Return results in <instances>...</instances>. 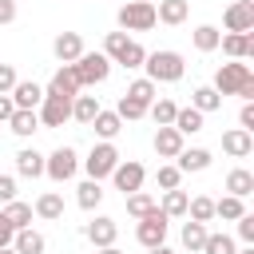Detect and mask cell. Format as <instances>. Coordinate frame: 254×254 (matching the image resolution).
<instances>
[{
  "label": "cell",
  "mask_w": 254,
  "mask_h": 254,
  "mask_svg": "<svg viewBox=\"0 0 254 254\" xmlns=\"http://www.w3.org/2000/svg\"><path fill=\"white\" fill-rule=\"evenodd\" d=\"M91 127H95V135H99L103 143H111V139L123 131V119H119L115 111H103V107H99V115L91 119Z\"/></svg>",
  "instance_id": "obj_19"
},
{
  "label": "cell",
  "mask_w": 254,
  "mask_h": 254,
  "mask_svg": "<svg viewBox=\"0 0 254 254\" xmlns=\"http://www.w3.org/2000/svg\"><path fill=\"white\" fill-rule=\"evenodd\" d=\"M218 48H222L230 60H254V36H250V32H246V36H234V32H230V36L218 40Z\"/></svg>",
  "instance_id": "obj_16"
},
{
  "label": "cell",
  "mask_w": 254,
  "mask_h": 254,
  "mask_svg": "<svg viewBox=\"0 0 254 254\" xmlns=\"http://www.w3.org/2000/svg\"><path fill=\"white\" fill-rule=\"evenodd\" d=\"M202 254H234V238L230 234H206Z\"/></svg>",
  "instance_id": "obj_39"
},
{
  "label": "cell",
  "mask_w": 254,
  "mask_h": 254,
  "mask_svg": "<svg viewBox=\"0 0 254 254\" xmlns=\"http://www.w3.org/2000/svg\"><path fill=\"white\" fill-rule=\"evenodd\" d=\"M218 40H222V32H218L214 24L194 28V48H198V52H214V48H218Z\"/></svg>",
  "instance_id": "obj_34"
},
{
  "label": "cell",
  "mask_w": 254,
  "mask_h": 254,
  "mask_svg": "<svg viewBox=\"0 0 254 254\" xmlns=\"http://www.w3.org/2000/svg\"><path fill=\"white\" fill-rule=\"evenodd\" d=\"M111 179H115V187H119L123 194H135V190H143L147 171H143V163H119V167L111 171Z\"/></svg>",
  "instance_id": "obj_11"
},
{
  "label": "cell",
  "mask_w": 254,
  "mask_h": 254,
  "mask_svg": "<svg viewBox=\"0 0 254 254\" xmlns=\"http://www.w3.org/2000/svg\"><path fill=\"white\" fill-rule=\"evenodd\" d=\"M115 115L127 123V119H143L147 115V103H139V99H131V95H123L119 99V107H115Z\"/></svg>",
  "instance_id": "obj_38"
},
{
  "label": "cell",
  "mask_w": 254,
  "mask_h": 254,
  "mask_svg": "<svg viewBox=\"0 0 254 254\" xmlns=\"http://www.w3.org/2000/svg\"><path fill=\"white\" fill-rule=\"evenodd\" d=\"M143 67H147V79H151L155 87H159V83H175V79H183V71H187L183 56H179V52H171V48L151 52V56L143 60Z\"/></svg>",
  "instance_id": "obj_2"
},
{
  "label": "cell",
  "mask_w": 254,
  "mask_h": 254,
  "mask_svg": "<svg viewBox=\"0 0 254 254\" xmlns=\"http://www.w3.org/2000/svg\"><path fill=\"white\" fill-rule=\"evenodd\" d=\"M119 28L123 32H151L159 20H155V4L151 0H127L123 8H119Z\"/></svg>",
  "instance_id": "obj_3"
},
{
  "label": "cell",
  "mask_w": 254,
  "mask_h": 254,
  "mask_svg": "<svg viewBox=\"0 0 254 254\" xmlns=\"http://www.w3.org/2000/svg\"><path fill=\"white\" fill-rule=\"evenodd\" d=\"M190 107H194V111H202V115H206V111H218V107H222V95H218L214 87H194Z\"/></svg>",
  "instance_id": "obj_29"
},
{
  "label": "cell",
  "mask_w": 254,
  "mask_h": 254,
  "mask_svg": "<svg viewBox=\"0 0 254 254\" xmlns=\"http://www.w3.org/2000/svg\"><path fill=\"white\" fill-rule=\"evenodd\" d=\"M0 254H16V250H12V246H4V250H0Z\"/></svg>",
  "instance_id": "obj_54"
},
{
  "label": "cell",
  "mask_w": 254,
  "mask_h": 254,
  "mask_svg": "<svg viewBox=\"0 0 254 254\" xmlns=\"http://www.w3.org/2000/svg\"><path fill=\"white\" fill-rule=\"evenodd\" d=\"M155 151H159V159H175L183 151V135L175 127H159L155 131Z\"/></svg>",
  "instance_id": "obj_18"
},
{
  "label": "cell",
  "mask_w": 254,
  "mask_h": 254,
  "mask_svg": "<svg viewBox=\"0 0 254 254\" xmlns=\"http://www.w3.org/2000/svg\"><path fill=\"white\" fill-rule=\"evenodd\" d=\"M238 123H242V131H254V103H242V111H238Z\"/></svg>",
  "instance_id": "obj_47"
},
{
  "label": "cell",
  "mask_w": 254,
  "mask_h": 254,
  "mask_svg": "<svg viewBox=\"0 0 254 254\" xmlns=\"http://www.w3.org/2000/svg\"><path fill=\"white\" fill-rule=\"evenodd\" d=\"M218 95H242L246 103L254 99V71H250V64H242V60H234V64H222L218 71H214V83H210Z\"/></svg>",
  "instance_id": "obj_1"
},
{
  "label": "cell",
  "mask_w": 254,
  "mask_h": 254,
  "mask_svg": "<svg viewBox=\"0 0 254 254\" xmlns=\"http://www.w3.org/2000/svg\"><path fill=\"white\" fill-rule=\"evenodd\" d=\"M40 123L44 127H64L67 119H71V99H60V95H44V103H40Z\"/></svg>",
  "instance_id": "obj_9"
},
{
  "label": "cell",
  "mask_w": 254,
  "mask_h": 254,
  "mask_svg": "<svg viewBox=\"0 0 254 254\" xmlns=\"http://www.w3.org/2000/svg\"><path fill=\"white\" fill-rule=\"evenodd\" d=\"M71 71H75L79 87H95V83H103V79L111 75V60H107L103 52H83V56L71 64Z\"/></svg>",
  "instance_id": "obj_4"
},
{
  "label": "cell",
  "mask_w": 254,
  "mask_h": 254,
  "mask_svg": "<svg viewBox=\"0 0 254 254\" xmlns=\"http://www.w3.org/2000/svg\"><path fill=\"white\" fill-rule=\"evenodd\" d=\"M135 238H139L147 250H151V246H163V242H167V214H163L159 206H155L151 214H143L139 226H135Z\"/></svg>",
  "instance_id": "obj_7"
},
{
  "label": "cell",
  "mask_w": 254,
  "mask_h": 254,
  "mask_svg": "<svg viewBox=\"0 0 254 254\" xmlns=\"http://www.w3.org/2000/svg\"><path fill=\"white\" fill-rule=\"evenodd\" d=\"M0 214L12 222V230H24V226L32 222V206H28V202H16V198H12V202H4V210H0Z\"/></svg>",
  "instance_id": "obj_32"
},
{
  "label": "cell",
  "mask_w": 254,
  "mask_h": 254,
  "mask_svg": "<svg viewBox=\"0 0 254 254\" xmlns=\"http://www.w3.org/2000/svg\"><path fill=\"white\" fill-rule=\"evenodd\" d=\"M206 222H183V246L190 254H202V242H206Z\"/></svg>",
  "instance_id": "obj_28"
},
{
  "label": "cell",
  "mask_w": 254,
  "mask_h": 254,
  "mask_svg": "<svg viewBox=\"0 0 254 254\" xmlns=\"http://www.w3.org/2000/svg\"><path fill=\"white\" fill-rule=\"evenodd\" d=\"M187 16H190L187 0H159V8H155V20H163V24H183Z\"/></svg>",
  "instance_id": "obj_20"
},
{
  "label": "cell",
  "mask_w": 254,
  "mask_h": 254,
  "mask_svg": "<svg viewBox=\"0 0 254 254\" xmlns=\"http://www.w3.org/2000/svg\"><path fill=\"white\" fill-rule=\"evenodd\" d=\"M12 198H16V179L0 175V202H12Z\"/></svg>",
  "instance_id": "obj_46"
},
{
  "label": "cell",
  "mask_w": 254,
  "mask_h": 254,
  "mask_svg": "<svg viewBox=\"0 0 254 254\" xmlns=\"http://www.w3.org/2000/svg\"><path fill=\"white\" fill-rule=\"evenodd\" d=\"M123 48H127V32H107V40H103V56H107L111 64L123 56Z\"/></svg>",
  "instance_id": "obj_40"
},
{
  "label": "cell",
  "mask_w": 254,
  "mask_h": 254,
  "mask_svg": "<svg viewBox=\"0 0 254 254\" xmlns=\"http://www.w3.org/2000/svg\"><path fill=\"white\" fill-rule=\"evenodd\" d=\"M222 151H226L230 159H246V155L254 151V135H250V131H242V127H234V131H226V135H222Z\"/></svg>",
  "instance_id": "obj_15"
},
{
  "label": "cell",
  "mask_w": 254,
  "mask_h": 254,
  "mask_svg": "<svg viewBox=\"0 0 254 254\" xmlns=\"http://www.w3.org/2000/svg\"><path fill=\"white\" fill-rule=\"evenodd\" d=\"M52 52H56L60 64H75V60L83 56V40H79V32H60L56 44H52Z\"/></svg>",
  "instance_id": "obj_14"
},
{
  "label": "cell",
  "mask_w": 254,
  "mask_h": 254,
  "mask_svg": "<svg viewBox=\"0 0 254 254\" xmlns=\"http://www.w3.org/2000/svg\"><path fill=\"white\" fill-rule=\"evenodd\" d=\"M75 171H79V155H75L71 147H56V151L44 159V175H48L52 183H67Z\"/></svg>",
  "instance_id": "obj_5"
},
{
  "label": "cell",
  "mask_w": 254,
  "mask_h": 254,
  "mask_svg": "<svg viewBox=\"0 0 254 254\" xmlns=\"http://www.w3.org/2000/svg\"><path fill=\"white\" fill-rule=\"evenodd\" d=\"M36 214H40V218H48V222L64 218V198H60L56 190H44V194L36 198Z\"/></svg>",
  "instance_id": "obj_26"
},
{
  "label": "cell",
  "mask_w": 254,
  "mask_h": 254,
  "mask_svg": "<svg viewBox=\"0 0 254 254\" xmlns=\"http://www.w3.org/2000/svg\"><path fill=\"white\" fill-rule=\"evenodd\" d=\"M238 238H242L246 246H254V214H242V218H238Z\"/></svg>",
  "instance_id": "obj_44"
},
{
  "label": "cell",
  "mask_w": 254,
  "mask_h": 254,
  "mask_svg": "<svg viewBox=\"0 0 254 254\" xmlns=\"http://www.w3.org/2000/svg\"><path fill=\"white\" fill-rule=\"evenodd\" d=\"M175 111H179V103H175V99H163V95L151 99V107H147V115H151L159 127H171V123H175Z\"/></svg>",
  "instance_id": "obj_27"
},
{
  "label": "cell",
  "mask_w": 254,
  "mask_h": 254,
  "mask_svg": "<svg viewBox=\"0 0 254 254\" xmlns=\"http://www.w3.org/2000/svg\"><path fill=\"white\" fill-rule=\"evenodd\" d=\"M44 95H60V99H75V95H79V79H75L71 64H64V67L52 75V83H48Z\"/></svg>",
  "instance_id": "obj_13"
},
{
  "label": "cell",
  "mask_w": 254,
  "mask_h": 254,
  "mask_svg": "<svg viewBox=\"0 0 254 254\" xmlns=\"http://www.w3.org/2000/svg\"><path fill=\"white\" fill-rule=\"evenodd\" d=\"M187 202H190V198H187V190H167V198H163V206H159V210H163L167 218H179V214H187Z\"/></svg>",
  "instance_id": "obj_36"
},
{
  "label": "cell",
  "mask_w": 254,
  "mask_h": 254,
  "mask_svg": "<svg viewBox=\"0 0 254 254\" xmlns=\"http://www.w3.org/2000/svg\"><path fill=\"white\" fill-rule=\"evenodd\" d=\"M16 171H20L24 179H40V175H44V155L32 151V147H24V151L16 155Z\"/></svg>",
  "instance_id": "obj_22"
},
{
  "label": "cell",
  "mask_w": 254,
  "mask_h": 254,
  "mask_svg": "<svg viewBox=\"0 0 254 254\" xmlns=\"http://www.w3.org/2000/svg\"><path fill=\"white\" fill-rule=\"evenodd\" d=\"M99 254H123V250H119V246H103Z\"/></svg>",
  "instance_id": "obj_52"
},
{
  "label": "cell",
  "mask_w": 254,
  "mask_h": 254,
  "mask_svg": "<svg viewBox=\"0 0 254 254\" xmlns=\"http://www.w3.org/2000/svg\"><path fill=\"white\" fill-rule=\"evenodd\" d=\"M143 60H147V52H143V44H135V40H127V48H123V56H119L115 64H123V67H143Z\"/></svg>",
  "instance_id": "obj_41"
},
{
  "label": "cell",
  "mask_w": 254,
  "mask_h": 254,
  "mask_svg": "<svg viewBox=\"0 0 254 254\" xmlns=\"http://www.w3.org/2000/svg\"><path fill=\"white\" fill-rule=\"evenodd\" d=\"M16 20V0H0V24H12Z\"/></svg>",
  "instance_id": "obj_49"
},
{
  "label": "cell",
  "mask_w": 254,
  "mask_h": 254,
  "mask_svg": "<svg viewBox=\"0 0 254 254\" xmlns=\"http://www.w3.org/2000/svg\"><path fill=\"white\" fill-rule=\"evenodd\" d=\"M226 32H234V36L254 32V0H234L226 8Z\"/></svg>",
  "instance_id": "obj_8"
},
{
  "label": "cell",
  "mask_w": 254,
  "mask_h": 254,
  "mask_svg": "<svg viewBox=\"0 0 254 254\" xmlns=\"http://www.w3.org/2000/svg\"><path fill=\"white\" fill-rule=\"evenodd\" d=\"M123 198H127V214H131V218H143V214H151V210H155V198H151L147 190L123 194Z\"/></svg>",
  "instance_id": "obj_33"
},
{
  "label": "cell",
  "mask_w": 254,
  "mask_h": 254,
  "mask_svg": "<svg viewBox=\"0 0 254 254\" xmlns=\"http://www.w3.org/2000/svg\"><path fill=\"white\" fill-rule=\"evenodd\" d=\"M175 159H179L175 167H179V171H187V175H190V171H206V167H210V151H206V147H183Z\"/></svg>",
  "instance_id": "obj_17"
},
{
  "label": "cell",
  "mask_w": 254,
  "mask_h": 254,
  "mask_svg": "<svg viewBox=\"0 0 254 254\" xmlns=\"http://www.w3.org/2000/svg\"><path fill=\"white\" fill-rule=\"evenodd\" d=\"M75 202H79L83 210H95V206L103 202V190H99V183H95V179L79 183V187H75Z\"/></svg>",
  "instance_id": "obj_30"
},
{
  "label": "cell",
  "mask_w": 254,
  "mask_h": 254,
  "mask_svg": "<svg viewBox=\"0 0 254 254\" xmlns=\"http://www.w3.org/2000/svg\"><path fill=\"white\" fill-rule=\"evenodd\" d=\"M151 254H175L171 246H151Z\"/></svg>",
  "instance_id": "obj_51"
},
{
  "label": "cell",
  "mask_w": 254,
  "mask_h": 254,
  "mask_svg": "<svg viewBox=\"0 0 254 254\" xmlns=\"http://www.w3.org/2000/svg\"><path fill=\"white\" fill-rule=\"evenodd\" d=\"M214 214H218V218H230V222H238V218L246 214V206H242V198L226 194V198H218V202H214Z\"/></svg>",
  "instance_id": "obj_37"
},
{
  "label": "cell",
  "mask_w": 254,
  "mask_h": 254,
  "mask_svg": "<svg viewBox=\"0 0 254 254\" xmlns=\"http://www.w3.org/2000/svg\"><path fill=\"white\" fill-rule=\"evenodd\" d=\"M226 190H230L234 198H246V194L254 190V175H250L246 167H234V171L226 175Z\"/></svg>",
  "instance_id": "obj_25"
},
{
  "label": "cell",
  "mask_w": 254,
  "mask_h": 254,
  "mask_svg": "<svg viewBox=\"0 0 254 254\" xmlns=\"http://www.w3.org/2000/svg\"><path fill=\"white\" fill-rule=\"evenodd\" d=\"M187 218H190V222H210V218H214V198L194 194V198L187 202Z\"/></svg>",
  "instance_id": "obj_31"
},
{
  "label": "cell",
  "mask_w": 254,
  "mask_h": 254,
  "mask_svg": "<svg viewBox=\"0 0 254 254\" xmlns=\"http://www.w3.org/2000/svg\"><path fill=\"white\" fill-rule=\"evenodd\" d=\"M83 167H87V179H107L115 167H119V151H115V143H95L91 147V155L83 159Z\"/></svg>",
  "instance_id": "obj_6"
},
{
  "label": "cell",
  "mask_w": 254,
  "mask_h": 254,
  "mask_svg": "<svg viewBox=\"0 0 254 254\" xmlns=\"http://www.w3.org/2000/svg\"><path fill=\"white\" fill-rule=\"evenodd\" d=\"M123 95H131V99H139V103H147V107H151V99H155V83H151V79H135Z\"/></svg>",
  "instance_id": "obj_42"
},
{
  "label": "cell",
  "mask_w": 254,
  "mask_h": 254,
  "mask_svg": "<svg viewBox=\"0 0 254 254\" xmlns=\"http://www.w3.org/2000/svg\"><path fill=\"white\" fill-rule=\"evenodd\" d=\"M44 234H36L32 226H24V230H16V238H12V250L16 254H44Z\"/></svg>",
  "instance_id": "obj_21"
},
{
  "label": "cell",
  "mask_w": 254,
  "mask_h": 254,
  "mask_svg": "<svg viewBox=\"0 0 254 254\" xmlns=\"http://www.w3.org/2000/svg\"><path fill=\"white\" fill-rule=\"evenodd\" d=\"M95 115H99V99H95V95H75V99H71V119H75V123H87V127H91Z\"/></svg>",
  "instance_id": "obj_23"
},
{
  "label": "cell",
  "mask_w": 254,
  "mask_h": 254,
  "mask_svg": "<svg viewBox=\"0 0 254 254\" xmlns=\"http://www.w3.org/2000/svg\"><path fill=\"white\" fill-rule=\"evenodd\" d=\"M12 238H16V230H12V222L0 214V250H4V246H12Z\"/></svg>",
  "instance_id": "obj_48"
},
{
  "label": "cell",
  "mask_w": 254,
  "mask_h": 254,
  "mask_svg": "<svg viewBox=\"0 0 254 254\" xmlns=\"http://www.w3.org/2000/svg\"><path fill=\"white\" fill-rule=\"evenodd\" d=\"M8 95H12L16 111H36V107L44 103V87H40V83H32V79H16V87H12Z\"/></svg>",
  "instance_id": "obj_10"
},
{
  "label": "cell",
  "mask_w": 254,
  "mask_h": 254,
  "mask_svg": "<svg viewBox=\"0 0 254 254\" xmlns=\"http://www.w3.org/2000/svg\"><path fill=\"white\" fill-rule=\"evenodd\" d=\"M16 87V67L12 64H0V95H8Z\"/></svg>",
  "instance_id": "obj_45"
},
{
  "label": "cell",
  "mask_w": 254,
  "mask_h": 254,
  "mask_svg": "<svg viewBox=\"0 0 254 254\" xmlns=\"http://www.w3.org/2000/svg\"><path fill=\"white\" fill-rule=\"evenodd\" d=\"M115 234H119V226H115V218H107V214H99L95 222H87L83 226V238L91 242V246H115Z\"/></svg>",
  "instance_id": "obj_12"
},
{
  "label": "cell",
  "mask_w": 254,
  "mask_h": 254,
  "mask_svg": "<svg viewBox=\"0 0 254 254\" xmlns=\"http://www.w3.org/2000/svg\"><path fill=\"white\" fill-rule=\"evenodd\" d=\"M155 179H159V187H163V190H179L183 171H179V167H159V175H155Z\"/></svg>",
  "instance_id": "obj_43"
},
{
  "label": "cell",
  "mask_w": 254,
  "mask_h": 254,
  "mask_svg": "<svg viewBox=\"0 0 254 254\" xmlns=\"http://www.w3.org/2000/svg\"><path fill=\"white\" fill-rule=\"evenodd\" d=\"M8 127H12L16 135H32V131L40 127V115H36V111H12Z\"/></svg>",
  "instance_id": "obj_35"
},
{
  "label": "cell",
  "mask_w": 254,
  "mask_h": 254,
  "mask_svg": "<svg viewBox=\"0 0 254 254\" xmlns=\"http://www.w3.org/2000/svg\"><path fill=\"white\" fill-rule=\"evenodd\" d=\"M234 254H254V246H246V250H234Z\"/></svg>",
  "instance_id": "obj_53"
},
{
  "label": "cell",
  "mask_w": 254,
  "mask_h": 254,
  "mask_svg": "<svg viewBox=\"0 0 254 254\" xmlns=\"http://www.w3.org/2000/svg\"><path fill=\"white\" fill-rule=\"evenodd\" d=\"M12 111H16L12 95H0V123H8V119H12Z\"/></svg>",
  "instance_id": "obj_50"
},
{
  "label": "cell",
  "mask_w": 254,
  "mask_h": 254,
  "mask_svg": "<svg viewBox=\"0 0 254 254\" xmlns=\"http://www.w3.org/2000/svg\"><path fill=\"white\" fill-rule=\"evenodd\" d=\"M171 127H175L179 135H194V131H202V111H194V107H179Z\"/></svg>",
  "instance_id": "obj_24"
}]
</instances>
